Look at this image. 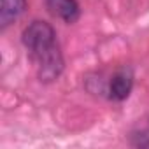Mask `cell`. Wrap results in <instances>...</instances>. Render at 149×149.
Instances as JSON below:
<instances>
[{"mask_svg":"<svg viewBox=\"0 0 149 149\" xmlns=\"http://www.w3.org/2000/svg\"><path fill=\"white\" fill-rule=\"evenodd\" d=\"M23 46L37 63V74L42 83H51L63 72V56L56 44V32L46 21H32L21 35Z\"/></svg>","mask_w":149,"mask_h":149,"instance_id":"cell-1","label":"cell"},{"mask_svg":"<svg viewBox=\"0 0 149 149\" xmlns=\"http://www.w3.org/2000/svg\"><path fill=\"white\" fill-rule=\"evenodd\" d=\"M46 7L54 18L68 25L76 23L81 16V7L77 0H46Z\"/></svg>","mask_w":149,"mask_h":149,"instance_id":"cell-2","label":"cell"},{"mask_svg":"<svg viewBox=\"0 0 149 149\" xmlns=\"http://www.w3.org/2000/svg\"><path fill=\"white\" fill-rule=\"evenodd\" d=\"M132 86H133V76L130 70H121L114 74V77L111 79V84H109V98L116 102L128 98Z\"/></svg>","mask_w":149,"mask_h":149,"instance_id":"cell-3","label":"cell"},{"mask_svg":"<svg viewBox=\"0 0 149 149\" xmlns=\"http://www.w3.org/2000/svg\"><path fill=\"white\" fill-rule=\"evenodd\" d=\"M26 9V0H2L0 9V25L2 28L9 26L14 19H18Z\"/></svg>","mask_w":149,"mask_h":149,"instance_id":"cell-4","label":"cell"}]
</instances>
